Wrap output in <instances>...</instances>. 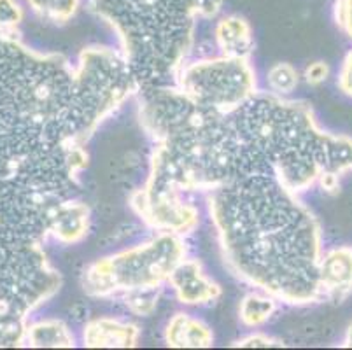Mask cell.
<instances>
[{
  "label": "cell",
  "mask_w": 352,
  "mask_h": 350,
  "mask_svg": "<svg viewBox=\"0 0 352 350\" xmlns=\"http://www.w3.org/2000/svg\"><path fill=\"white\" fill-rule=\"evenodd\" d=\"M144 130L153 142L147 175L186 195L248 175H272L298 195L316 186L335 195L352 173V137L319 127L307 102L272 91L228 114L172 93L153 107Z\"/></svg>",
  "instance_id": "cell-1"
},
{
  "label": "cell",
  "mask_w": 352,
  "mask_h": 350,
  "mask_svg": "<svg viewBox=\"0 0 352 350\" xmlns=\"http://www.w3.org/2000/svg\"><path fill=\"white\" fill-rule=\"evenodd\" d=\"M102 123L76 62L0 32V224L46 240L54 210L81 186L86 142Z\"/></svg>",
  "instance_id": "cell-2"
},
{
  "label": "cell",
  "mask_w": 352,
  "mask_h": 350,
  "mask_svg": "<svg viewBox=\"0 0 352 350\" xmlns=\"http://www.w3.org/2000/svg\"><path fill=\"white\" fill-rule=\"evenodd\" d=\"M221 258L230 274L280 303H319L322 230L279 179L248 175L206 193Z\"/></svg>",
  "instance_id": "cell-3"
},
{
  "label": "cell",
  "mask_w": 352,
  "mask_h": 350,
  "mask_svg": "<svg viewBox=\"0 0 352 350\" xmlns=\"http://www.w3.org/2000/svg\"><path fill=\"white\" fill-rule=\"evenodd\" d=\"M225 0H88L116 35L140 89L175 83L190 60L200 21L216 19Z\"/></svg>",
  "instance_id": "cell-4"
},
{
  "label": "cell",
  "mask_w": 352,
  "mask_h": 350,
  "mask_svg": "<svg viewBox=\"0 0 352 350\" xmlns=\"http://www.w3.org/2000/svg\"><path fill=\"white\" fill-rule=\"evenodd\" d=\"M44 240L0 224V349L23 345L30 314L62 289Z\"/></svg>",
  "instance_id": "cell-5"
},
{
  "label": "cell",
  "mask_w": 352,
  "mask_h": 350,
  "mask_svg": "<svg viewBox=\"0 0 352 350\" xmlns=\"http://www.w3.org/2000/svg\"><path fill=\"white\" fill-rule=\"evenodd\" d=\"M184 258H188L184 237L156 233L89 263L81 274L82 293L89 298H120L133 291L162 289Z\"/></svg>",
  "instance_id": "cell-6"
},
{
  "label": "cell",
  "mask_w": 352,
  "mask_h": 350,
  "mask_svg": "<svg viewBox=\"0 0 352 350\" xmlns=\"http://www.w3.org/2000/svg\"><path fill=\"white\" fill-rule=\"evenodd\" d=\"M174 86L200 107L228 114L258 93V77L249 58L217 54L188 60Z\"/></svg>",
  "instance_id": "cell-7"
},
{
  "label": "cell",
  "mask_w": 352,
  "mask_h": 350,
  "mask_svg": "<svg viewBox=\"0 0 352 350\" xmlns=\"http://www.w3.org/2000/svg\"><path fill=\"white\" fill-rule=\"evenodd\" d=\"M190 197L168 182L147 175L132 193L130 208L149 230L186 237L200 224V208Z\"/></svg>",
  "instance_id": "cell-8"
},
{
  "label": "cell",
  "mask_w": 352,
  "mask_h": 350,
  "mask_svg": "<svg viewBox=\"0 0 352 350\" xmlns=\"http://www.w3.org/2000/svg\"><path fill=\"white\" fill-rule=\"evenodd\" d=\"M166 284L174 291L175 300L186 307H206L223 296V287L206 272L195 258H184L168 277Z\"/></svg>",
  "instance_id": "cell-9"
},
{
  "label": "cell",
  "mask_w": 352,
  "mask_h": 350,
  "mask_svg": "<svg viewBox=\"0 0 352 350\" xmlns=\"http://www.w3.org/2000/svg\"><path fill=\"white\" fill-rule=\"evenodd\" d=\"M321 300L344 303L352 294V245H337L322 250L319 261Z\"/></svg>",
  "instance_id": "cell-10"
},
{
  "label": "cell",
  "mask_w": 352,
  "mask_h": 350,
  "mask_svg": "<svg viewBox=\"0 0 352 350\" xmlns=\"http://www.w3.org/2000/svg\"><path fill=\"white\" fill-rule=\"evenodd\" d=\"M91 231V208L78 198L62 201L47 226V239L62 245H76L86 240Z\"/></svg>",
  "instance_id": "cell-11"
},
{
  "label": "cell",
  "mask_w": 352,
  "mask_h": 350,
  "mask_svg": "<svg viewBox=\"0 0 352 350\" xmlns=\"http://www.w3.org/2000/svg\"><path fill=\"white\" fill-rule=\"evenodd\" d=\"M140 338V327L118 317H97L85 324L81 342L88 349H133Z\"/></svg>",
  "instance_id": "cell-12"
},
{
  "label": "cell",
  "mask_w": 352,
  "mask_h": 350,
  "mask_svg": "<svg viewBox=\"0 0 352 350\" xmlns=\"http://www.w3.org/2000/svg\"><path fill=\"white\" fill-rule=\"evenodd\" d=\"M212 34L219 54L233 58H251L252 50H254V32L248 18L240 14L217 16Z\"/></svg>",
  "instance_id": "cell-13"
},
{
  "label": "cell",
  "mask_w": 352,
  "mask_h": 350,
  "mask_svg": "<svg viewBox=\"0 0 352 350\" xmlns=\"http://www.w3.org/2000/svg\"><path fill=\"white\" fill-rule=\"evenodd\" d=\"M163 340L172 349H209L216 342L209 324L188 312H175L168 319Z\"/></svg>",
  "instance_id": "cell-14"
},
{
  "label": "cell",
  "mask_w": 352,
  "mask_h": 350,
  "mask_svg": "<svg viewBox=\"0 0 352 350\" xmlns=\"http://www.w3.org/2000/svg\"><path fill=\"white\" fill-rule=\"evenodd\" d=\"M30 349H72L76 335L60 319H41L28 322L25 329L23 345Z\"/></svg>",
  "instance_id": "cell-15"
},
{
  "label": "cell",
  "mask_w": 352,
  "mask_h": 350,
  "mask_svg": "<svg viewBox=\"0 0 352 350\" xmlns=\"http://www.w3.org/2000/svg\"><path fill=\"white\" fill-rule=\"evenodd\" d=\"M280 301L265 291H251L242 298L239 305V320L244 327L256 329L272 319L279 310Z\"/></svg>",
  "instance_id": "cell-16"
},
{
  "label": "cell",
  "mask_w": 352,
  "mask_h": 350,
  "mask_svg": "<svg viewBox=\"0 0 352 350\" xmlns=\"http://www.w3.org/2000/svg\"><path fill=\"white\" fill-rule=\"evenodd\" d=\"M82 0H27L35 16L54 25L69 23L78 14Z\"/></svg>",
  "instance_id": "cell-17"
},
{
  "label": "cell",
  "mask_w": 352,
  "mask_h": 350,
  "mask_svg": "<svg viewBox=\"0 0 352 350\" xmlns=\"http://www.w3.org/2000/svg\"><path fill=\"white\" fill-rule=\"evenodd\" d=\"M300 81H302V74L298 69L287 62H279L272 65L267 72V85L268 89L275 95L287 96L296 91Z\"/></svg>",
  "instance_id": "cell-18"
},
{
  "label": "cell",
  "mask_w": 352,
  "mask_h": 350,
  "mask_svg": "<svg viewBox=\"0 0 352 350\" xmlns=\"http://www.w3.org/2000/svg\"><path fill=\"white\" fill-rule=\"evenodd\" d=\"M160 296H162V289H146V291H133V293L123 294L120 298L130 314L137 317H149L158 308Z\"/></svg>",
  "instance_id": "cell-19"
},
{
  "label": "cell",
  "mask_w": 352,
  "mask_h": 350,
  "mask_svg": "<svg viewBox=\"0 0 352 350\" xmlns=\"http://www.w3.org/2000/svg\"><path fill=\"white\" fill-rule=\"evenodd\" d=\"M25 11L18 0H0V32L20 35Z\"/></svg>",
  "instance_id": "cell-20"
},
{
  "label": "cell",
  "mask_w": 352,
  "mask_h": 350,
  "mask_svg": "<svg viewBox=\"0 0 352 350\" xmlns=\"http://www.w3.org/2000/svg\"><path fill=\"white\" fill-rule=\"evenodd\" d=\"M333 18L338 30L352 41V0H335Z\"/></svg>",
  "instance_id": "cell-21"
},
{
  "label": "cell",
  "mask_w": 352,
  "mask_h": 350,
  "mask_svg": "<svg viewBox=\"0 0 352 350\" xmlns=\"http://www.w3.org/2000/svg\"><path fill=\"white\" fill-rule=\"evenodd\" d=\"M286 343L275 336L267 335V333H251L248 336H242L236 342L232 343V347H240V349H268V347H284Z\"/></svg>",
  "instance_id": "cell-22"
},
{
  "label": "cell",
  "mask_w": 352,
  "mask_h": 350,
  "mask_svg": "<svg viewBox=\"0 0 352 350\" xmlns=\"http://www.w3.org/2000/svg\"><path fill=\"white\" fill-rule=\"evenodd\" d=\"M329 72H331V70H329L328 63L318 60V62H312L305 67V70H303L302 74V79L309 86H319L322 85V83L328 81Z\"/></svg>",
  "instance_id": "cell-23"
},
{
  "label": "cell",
  "mask_w": 352,
  "mask_h": 350,
  "mask_svg": "<svg viewBox=\"0 0 352 350\" xmlns=\"http://www.w3.org/2000/svg\"><path fill=\"white\" fill-rule=\"evenodd\" d=\"M337 86L345 96L352 98V50L342 60V65L338 69Z\"/></svg>",
  "instance_id": "cell-24"
},
{
  "label": "cell",
  "mask_w": 352,
  "mask_h": 350,
  "mask_svg": "<svg viewBox=\"0 0 352 350\" xmlns=\"http://www.w3.org/2000/svg\"><path fill=\"white\" fill-rule=\"evenodd\" d=\"M342 347H345V349H352V324H349L344 340H342Z\"/></svg>",
  "instance_id": "cell-25"
}]
</instances>
